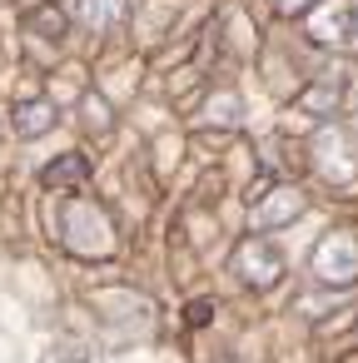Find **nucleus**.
<instances>
[{
	"mask_svg": "<svg viewBox=\"0 0 358 363\" xmlns=\"http://www.w3.org/2000/svg\"><path fill=\"white\" fill-rule=\"evenodd\" d=\"M313 274L328 279V284L358 279V239H353V234H328V239L313 249Z\"/></svg>",
	"mask_w": 358,
	"mask_h": 363,
	"instance_id": "f03ea898",
	"label": "nucleus"
},
{
	"mask_svg": "<svg viewBox=\"0 0 358 363\" xmlns=\"http://www.w3.org/2000/svg\"><path fill=\"white\" fill-rule=\"evenodd\" d=\"M318 155H323V174H333V179H348V174H353V164L338 160V135H333V130L318 135Z\"/></svg>",
	"mask_w": 358,
	"mask_h": 363,
	"instance_id": "6e6552de",
	"label": "nucleus"
},
{
	"mask_svg": "<svg viewBox=\"0 0 358 363\" xmlns=\"http://www.w3.org/2000/svg\"><path fill=\"white\" fill-rule=\"evenodd\" d=\"M298 209H303V194H298V189H279V194H269V204L254 209V224H259V229H269V224H289Z\"/></svg>",
	"mask_w": 358,
	"mask_h": 363,
	"instance_id": "39448f33",
	"label": "nucleus"
},
{
	"mask_svg": "<svg viewBox=\"0 0 358 363\" xmlns=\"http://www.w3.org/2000/svg\"><path fill=\"white\" fill-rule=\"evenodd\" d=\"M50 125H55V110H50L45 100H35V105H21V110H16V135H26V140H30V135H45Z\"/></svg>",
	"mask_w": 358,
	"mask_h": 363,
	"instance_id": "423d86ee",
	"label": "nucleus"
},
{
	"mask_svg": "<svg viewBox=\"0 0 358 363\" xmlns=\"http://www.w3.org/2000/svg\"><path fill=\"white\" fill-rule=\"evenodd\" d=\"M80 16L95 26V30H110L125 21V0H80Z\"/></svg>",
	"mask_w": 358,
	"mask_h": 363,
	"instance_id": "0eeeda50",
	"label": "nucleus"
},
{
	"mask_svg": "<svg viewBox=\"0 0 358 363\" xmlns=\"http://www.w3.org/2000/svg\"><path fill=\"white\" fill-rule=\"evenodd\" d=\"M65 229H70V244H75L80 254H105L110 229H105V219H100L90 204H75V209L65 214Z\"/></svg>",
	"mask_w": 358,
	"mask_h": 363,
	"instance_id": "7ed1b4c3",
	"label": "nucleus"
},
{
	"mask_svg": "<svg viewBox=\"0 0 358 363\" xmlns=\"http://www.w3.org/2000/svg\"><path fill=\"white\" fill-rule=\"evenodd\" d=\"M30 26H40L45 35H60V30H65V21H60L55 11H40V21H30Z\"/></svg>",
	"mask_w": 358,
	"mask_h": 363,
	"instance_id": "9d476101",
	"label": "nucleus"
},
{
	"mask_svg": "<svg viewBox=\"0 0 358 363\" xmlns=\"http://www.w3.org/2000/svg\"><path fill=\"white\" fill-rule=\"evenodd\" d=\"M239 269H244V279H249V284H274L284 264H279V254H274L264 239H249V244L239 249Z\"/></svg>",
	"mask_w": 358,
	"mask_h": 363,
	"instance_id": "20e7f679",
	"label": "nucleus"
},
{
	"mask_svg": "<svg viewBox=\"0 0 358 363\" xmlns=\"http://www.w3.org/2000/svg\"><path fill=\"white\" fill-rule=\"evenodd\" d=\"M279 6H284V11H298V6H303V0H279Z\"/></svg>",
	"mask_w": 358,
	"mask_h": 363,
	"instance_id": "9b49d317",
	"label": "nucleus"
},
{
	"mask_svg": "<svg viewBox=\"0 0 358 363\" xmlns=\"http://www.w3.org/2000/svg\"><path fill=\"white\" fill-rule=\"evenodd\" d=\"M65 179H85V160H80V155H60V164H50V169L40 174L45 189H55V184H65Z\"/></svg>",
	"mask_w": 358,
	"mask_h": 363,
	"instance_id": "1a4fd4ad",
	"label": "nucleus"
},
{
	"mask_svg": "<svg viewBox=\"0 0 358 363\" xmlns=\"http://www.w3.org/2000/svg\"><path fill=\"white\" fill-rule=\"evenodd\" d=\"M308 35L333 50H358V0H323L308 21Z\"/></svg>",
	"mask_w": 358,
	"mask_h": 363,
	"instance_id": "f257e3e1",
	"label": "nucleus"
}]
</instances>
